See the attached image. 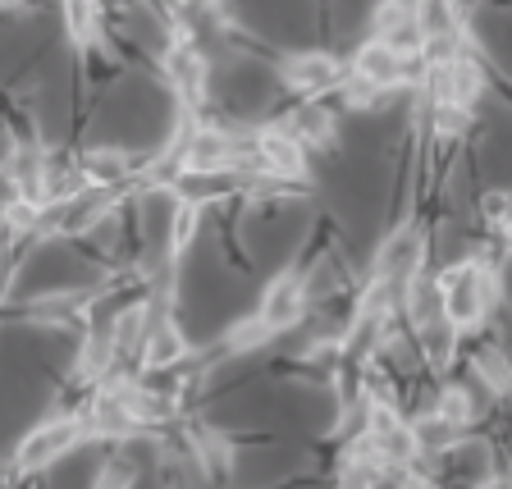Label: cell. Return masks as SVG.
Segmentation results:
<instances>
[{"instance_id":"6da1fadb","label":"cell","mask_w":512,"mask_h":489,"mask_svg":"<svg viewBox=\"0 0 512 489\" xmlns=\"http://www.w3.org/2000/svg\"><path fill=\"white\" fill-rule=\"evenodd\" d=\"M83 439H92L83 412H78V416L74 412L51 416V421H42L37 430H28V435H23V444L14 448V467H19L23 476H32V471H46L51 462H60L64 453H74Z\"/></svg>"},{"instance_id":"7a4b0ae2","label":"cell","mask_w":512,"mask_h":489,"mask_svg":"<svg viewBox=\"0 0 512 489\" xmlns=\"http://www.w3.org/2000/svg\"><path fill=\"white\" fill-rule=\"evenodd\" d=\"M307 307H311V293H307V270H302V266L279 270V275L266 284L261 302H256L261 320H266L275 334H284V330H293V325H302Z\"/></svg>"},{"instance_id":"3957f363","label":"cell","mask_w":512,"mask_h":489,"mask_svg":"<svg viewBox=\"0 0 512 489\" xmlns=\"http://www.w3.org/2000/svg\"><path fill=\"white\" fill-rule=\"evenodd\" d=\"M343 60L334 51H298L279 60V83L298 96H330L343 83Z\"/></svg>"},{"instance_id":"277c9868","label":"cell","mask_w":512,"mask_h":489,"mask_svg":"<svg viewBox=\"0 0 512 489\" xmlns=\"http://www.w3.org/2000/svg\"><path fill=\"white\" fill-rule=\"evenodd\" d=\"M165 74L188 110H202L211 96V64L197 51V42H170L165 46Z\"/></svg>"},{"instance_id":"5b68a950","label":"cell","mask_w":512,"mask_h":489,"mask_svg":"<svg viewBox=\"0 0 512 489\" xmlns=\"http://www.w3.org/2000/svg\"><path fill=\"white\" fill-rule=\"evenodd\" d=\"M426 252H430L426 229H416V224H407V229H394V234L380 243V252H375L371 275L394 279V284H407L416 270L426 266Z\"/></svg>"},{"instance_id":"8992f818","label":"cell","mask_w":512,"mask_h":489,"mask_svg":"<svg viewBox=\"0 0 512 489\" xmlns=\"http://www.w3.org/2000/svg\"><path fill=\"white\" fill-rule=\"evenodd\" d=\"M279 124L288 128V133H298L307 147H320L330 151L334 142H339V119H334V110L320 101V96H302L298 106H293V115L279 119Z\"/></svg>"},{"instance_id":"52a82bcc","label":"cell","mask_w":512,"mask_h":489,"mask_svg":"<svg viewBox=\"0 0 512 489\" xmlns=\"http://www.w3.org/2000/svg\"><path fill=\"white\" fill-rule=\"evenodd\" d=\"M188 352H192V343H188V334H183V325L170 316H160V320H151V334H147V343H142V371H151V375L170 371Z\"/></svg>"},{"instance_id":"ba28073f","label":"cell","mask_w":512,"mask_h":489,"mask_svg":"<svg viewBox=\"0 0 512 489\" xmlns=\"http://www.w3.org/2000/svg\"><path fill=\"white\" fill-rule=\"evenodd\" d=\"M462 439H467V426H458V421H448L444 412H421L412 416V444H416V458L426 462H439L448 453V448H458Z\"/></svg>"},{"instance_id":"9c48e42d","label":"cell","mask_w":512,"mask_h":489,"mask_svg":"<svg viewBox=\"0 0 512 489\" xmlns=\"http://www.w3.org/2000/svg\"><path fill=\"white\" fill-rule=\"evenodd\" d=\"M471 371L490 384L494 398H512V357L499 343H476L471 348Z\"/></svg>"},{"instance_id":"30bf717a","label":"cell","mask_w":512,"mask_h":489,"mask_svg":"<svg viewBox=\"0 0 512 489\" xmlns=\"http://www.w3.org/2000/svg\"><path fill=\"white\" fill-rule=\"evenodd\" d=\"M197 229H202V197H188V192H183V202L174 206V215H170V261H179V256L188 252Z\"/></svg>"},{"instance_id":"8fae6325","label":"cell","mask_w":512,"mask_h":489,"mask_svg":"<svg viewBox=\"0 0 512 489\" xmlns=\"http://www.w3.org/2000/svg\"><path fill=\"white\" fill-rule=\"evenodd\" d=\"M270 339H275V330H270L266 320H261V311H252V316L234 320V325L224 330V352H229V357H243V352L266 348Z\"/></svg>"},{"instance_id":"7c38bea8","label":"cell","mask_w":512,"mask_h":489,"mask_svg":"<svg viewBox=\"0 0 512 489\" xmlns=\"http://www.w3.org/2000/svg\"><path fill=\"white\" fill-rule=\"evenodd\" d=\"M64 10V32H69V42L78 51H87L96 37V0H60Z\"/></svg>"},{"instance_id":"4fadbf2b","label":"cell","mask_w":512,"mask_h":489,"mask_svg":"<svg viewBox=\"0 0 512 489\" xmlns=\"http://www.w3.org/2000/svg\"><path fill=\"white\" fill-rule=\"evenodd\" d=\"M435 412H444L448 421H458V426L471 430V421H476V398H471L467 384H439Z\"/></svg>"},{"instance_id":"5bb4252c","label":"cell","mask_w":512,"mask_h":489,"mask_svg":"<svg viewBox=\"0 0 512 489\" xmlns=\"http://www.w3.org/2000/svg\"><path fill=\"white\" fill-rule=\"evenodd\" d=\"M416 19V0H375L371 10V32L375 37H389L394 28H403V23Z\"/></svg>"},{"instance_id":"9a60e30c","label":"cell","mask_w":512,"mask_h":489,"mask_svg":"<svg viewBox=\"0 0 512 489\" xmlns=\"http://www.w3.org/2000/svg\"><path fill=\"white\" fill-rule=\"evenodd\" d=\"M480 220L490 224L494 234H508L512 229V188H490L480 197Z\"/></svg>"},{"instance_id":"2e32d148","label":"cell","mask_w":512,"mask_h":489,"mask_svg":"<svg viewBox=\"0 0 512 489\" xmlns=\"http://www.w3.org/2000/svg\"><path fill=\"white\" fill-rule=\"evenodd\" d=\"M133 476H138V471L128 467V462H110V467L101 471V476H96V480H101V485H128V480H133Z\"/></svg>"},{"instance_id":"e0dca14e","label":"cell","mask_w":512,"mask_h":489,"mask_svg":"<svg viewBox=\"0 0 512 489\" xmlns=\"http://www.w3.org/2000/svg\"><path fill=\"white\" fill-rule=\"evenodd\" d=\"M499 243H503V256H512V229L508 234H499Z\"/></svg>"},{"instance_id":"ac0fdd59","label":"cell","mask_w":512,"mask_h":489,"mask_svg":"<svg viewBox=\"0 0 512 489\" xmlns=\"http://www.w3.org/2000/svg\"><path fill=\"white\" fill-rule=\"evenodd\" d=\"M23 0H0V10H19Z\"/></svg>"}]
</instances>
